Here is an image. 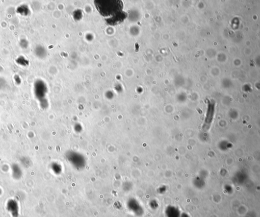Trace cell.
I'll return each instance as SVG.
<instances>
[{
  "instance_id": "1",
  "label": "cell",
  "mask_w": 260,
  "mask_h": 217,
  "mask_svg": "<svg viewBox=\"0 0 260 217\" xmlns=\"http://www.w3.org/2000/svg\"><path fill=\"white\" fill-rule=\"evenodd\" d=\"M94 4L109 25H118L128 17L127 13L124 10V3L120 0H95Z\"/></svg>"
},
{
  "instance_id": "2",
  "label": "cell",
  "mask_w": 260,
  "mask_h": 217,
  "mask_svg": "<svg viewBox=\"0 0 260 217\" xmlns=\"http://www.w3.org/2000/svg\"><path fill=\"white\" fill-rule=\"evenodd\" d=\"M8 211H11L13 209L12 212H11V214H14V213H15V214H19L18 210L19 208L18 207L17 204L16 203V202H14L13 201L11 202V204H8Z\"/></svg>"
}]
</instances>
